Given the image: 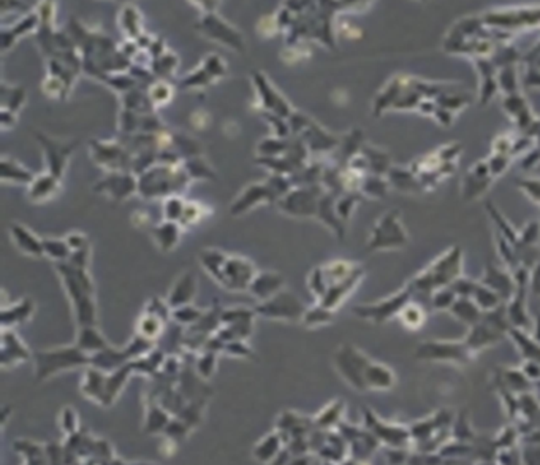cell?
I'll return each instance as SVG.
<instances>
[{
	"label": "cell",
	"mask_w": 540,
	"mask_h": 465,
	"mask_svg": "<svg viewBox=\"0 0 540 465\" xmlns=\"http://www.w3.org/2000/svg\"><path fill=\"white\" fill-rule=\"evenodd\" d=\"M214 354L212 353H208L204 357H202L200 361H198V373H200L202 377L208 378L212 375V370H214Z\"/></svg>",
	"instance_id": "cell-26"
},
{
	"label": "cell",
	"mask_w": 540,
	"mask_h": 465,
	"mask_svg": "<svg viewBox=\"0 0 540 465\" xmlns=\"http://www.w3.org/2000/svg\"><path fill=\"white\" fill-rule=\"evenodd\" d=\"M197 291V283L194 275L186 273L184 277L176 281V285L173 286L172 292L168 295V305L172 308H180L187 305L189 302L194 297V294Z\"/></svg>",
	"instance_id": "cell-12"
},
{
	"label": "cell",
	"mask_w": 540,
	"mask_h": 465,
	"mask_svg": "<svg viewBox=\"0 0 540 465\" xmlns=\"http://www.w3.org/2000/svg\"><path fill=\"white\" fill-rule=\"evenodd\" d=\"M184 208H186V203H184L181 197L172 195L163 203V216L167 218V221H181Z\"/></svg>",
	"instance_id": "cell-20"
},
{
	"label": "cell",
	"mask_w": 540,
	"mask_h": 465,
	"mask_svg": "<svg viewBox=\"0 0 540 465\" xmlns=\"http://www.w3.org/2000/svg\"><path fill=\"white\" fill-rule=\"evenodd\" d=\"M287 465H309V462L306 459H303V457H300V459H296V461H290Z\"/></svg>",
	"instance_id": "cell-28"
},
{
	"label": "cell",
	"mask_w": 540,
	"mask_h": 465,
	"mask_svg": "<svg viewBox=\"0 0 540 465\" xmlns=\"http://www.w3.org/2000/svg\"><path fill=\"white\" fill-rule=\"evenodd\" d=\"M202 216V207L195 205V203H186V208H184V213L181 218V223H195L200 220Z\"/></svg>",
	"instance_id": "cell-27"
},
{
	"label": "cell",
	"mask_w": 540,
	"mask_h": 465,
	"mask_svg": "<svg viewBox=\"0 0 540 465\" xmlns=\"http://www.w3.org/2000/svg\"><path fill=\"white\" fill-rule=\"evenodd\" d=\"M255 275H257V272H255L254 265L247 259L227 256L225 262L214 275V278L227 289L244 291V289H249V286H251Z\"/></svg>",
	"instance_id": "cell-4"
},
{
	"label": "cell",
	"mask_w": 540,
	"mask_h": 465,
	"mask_svg": "<svg viewBox=\"0 0 540 465\" xmlns=\"http://www.w3.org/2000/svg\"><path fill=\"white\" fill-rule=\"evenodd\" d=\"M105 389H106V375L100 369L92 367L86 372L84 379L81 383V391L84 396L90 400H95L103 405L105 400Z\"/></svg>",
	"instance_id": "cell-9"
},
{
	"label": "cell",
	"mask_w": 540,
	"mask_h": 465,
	"mask_svg": "<svg viewBox=\"0 0 540 465\" xmlns=\"http://www.w3.org/2000/svg\"><path fill=\"white\" fill-rule=\"evenodd\" d=\"M263 318L268 320H281V321H298L303 320L306 308L301 304V300L292 292H278L273 297L265 302H260V305L255 308Z\"/></svg>",
	"instance_id": "cell-3"
},
{
	"label": "cell",
	"mask_w": 540,
	"mask_h": 465,
	"mask_svg": "<svg viewBox=\"0 0 540 465\" xmlns=\"http://www.w3.org/2000/svg\"><path fill=\"white\" fill-rule=\"evenodd\" d=\"M4 312L5 313H11V318L4 321V324L6 326V324H9V322L16 324V322H23L26 320H29V316L33 312V307H32V304H31L29 300H23V302H19L18 305H15V308H11V312H10V310H4Z\"/></svg>",
	"instance_id": "cell-22"
},
{
	"label": "cell",
	"mask_w": 540,
	"mask_h": 465,
	"mask_svg": "<svg viewBox=\"0 0 540 465\" xmlns=\"http://www.w3.org/2000/svg\"><path fill=\"white\" fill-rule=\"evenodd\" d=\"M10 230H11V238L15 240L19 250H23L31 256L45 255L43 240H40V238L35 237L33 232H31L29 229L24 228V225H19V224H13Z\"/></svg>",
	"instance_id": "cell-10"
},
{
	"label": "cell",
	"mask_w": 540,
	"mask_h": 465,
	"mask_svg": "<svg viewBox=\"0 0 540 465\" xmlns=\"http://www.w3.org/2000/svg\"><path fill=\"white\" fill-rule=\"evenodd\" d=\"M137 330H138V335L146 338V340H151L155 337H159L162 334L163 330V320L159 318V316H155L152 313L146 312L141 318L138 320V326H137Z\"/></svg>",
	"instance_id": "cell-17"
},
{
	"label": "cell",
	"mask_w": 540,
	"mask_h": 465,
	"mask_svg": "<svg viewBox=\"0 0 540 465\" xmlns=\"http://www.w3.org/2000/svg\"><path fill=\"white\" fill-rule=\"evenodd\" d=\"M282 285V277L278 273H257L255 278L252 280L251 286V292L257 297L259 300L265 302L269 297H273L274 294L279 292Z\"/></svg>",
	"instance_id": "cell-8"
},
{
	"label": "cell",
	"mask_w": 540,
	"mask_h": 465,
	"mask_svg": "<svg viewBox=\"0 0 540 465\" xmlns=\"http://www.w3.org/2000/svg\"><path fill=\"white\" fill-rule=\"evenodd\" d=\"M335 407V404H331L325 408V410H322L321 417H318L316 419V426L318 427H323V429H328L330 426L335 424V422H338V417L341 414V408H333Z\"/></svg>",
	"instance_id": "cell-24"
},
{
	"label": "cell",
	"mask_w": 540,
	"mask_h": 465,
	"mask_svg": "<svg viewBox=\"0 0 540 465\" xmlns=\"http://www.w3.org/2000/svg\"><path fill=\"white\" fill-rule=\"evenodd\" d=\"M75 344L90 357L110 347L108 342L105 340V337L94 326H83Z\"/></svg>",
	"instance_id": "cell-11"
},
{
	"label": "cell",
	"mask_w": 540,
	"mask_h": 465,
	"mask_svg": "<svg viewBox=\"0 0 540 465\" xmlns=\"http://www.w3.org/2000/svg\"><path fill=\"white\" fill-rule=\"evenodd\" d=\"M330 320H331L330 310L322 305H318L317 308H312V310H306V313H304L303 316V322L309 327L321 326V324L328 322Z\"/></svg>",
	"instance_id": "cell-21"
},
{
	"label": "cell",
	"mask_w": 540,
	"mask_h": 465,
	"mask_svg": "<svg viewBox=\"0 0 540 465\" xmlns=\"http://www.w3.org/2000/svg\"><path fill=\"white\" fill-rule=\"evenodd\" d=\"M154 237L160 248L168 251L173 248L177 240H180V228H177L173 221H167L160 224L159 228H155Z\"/></svg>",
	"instance_id": "cell-16"
},
{
	"label": "cell",
	"mask_w": 540,
	"mask_h": 465,
	"mask_svg": "<svg viewBox=\"0 0 540 465\" xmlns=\"http://www.w3.org/2000/svg\"><path fill=\"white\" fill-rule=\"evenodd\" d=\"M31 357V353L23 344V342L13 334V332H4L2 338V365L9 367V365H15L16 362H23L26 359Z\"/></svg>",
	"instance_id": "cell-7"
},
{
	"label": "cell",
	"mask_w": 540,
	"mask_h": 465,
	"mask_svg": "<svg viewBox=\"0 0 540 465\" xmlns=\"http://www.w3.org/2000/svg\"><path fill=\"white\" fill-rule=\"evenodd\" d=\"M59 191V180L56 175H41L38 178H33L29 186V197L33 202H45L51 199Z\"/></svg>",
	"instance_id": "cell-13"
},
{
	"label": "cell",
	"mask_w": 540,
	"mask_h": 465,
	"mask_svg": "<svg viewBox=\"0 0 540 465\" xmlns=\"http://www.w3.org/2000/svg\"><path fill=\"white\" fill-rule=\"evenodd\" d=\"M35 359V375L38 382H43L49 377L58 375L62 370H70L81 365L90 364V356L84 353L80 348L73 347H61L37 351L33 354Z\"/></svg>",
	"instance_id": "cell-2"
},
{
	"label": "cell",
	"mask_w": 540,
	"mask_h": 465,
	"mask_svg": "<svg viewBox=\"0 0 540 465\" xmlns=\"http://www.w3.org/2000/svg\"><path fill=\"white\" fill-rule=\"evenodd\" d=\"M195 310L197 308H189L187 305H184V307H180V308H176V312H175V318L177 320V321H180V322H184V324H187V322H198V320H200L202 318V313L200 312H195Z\"/></svg>",
	"instance_id": "cell-25"
},
{
	"label": "cell",
	"mask_w": 540,
	"mask_h": 465,
	"mask_svg": "<svg viewBox=\"0 0 540 465\" xmlns=\"http://www.w3.org/2000/svg\"><path fill=\"white\" fill-rule=\"evenodd\" d=\"M137 465H151V464H146V462H141V464H137Z\"/></svg>",
	"instance_id": "cell-29"
},
{
	"label": "cell",
	"mask_w": 540,
	"mask_h": 465,
	"mask_svg": "<svg viewBox=\"0 0 540 465\" xmlns=\"http://www.w3.org/2000/svg\"><path fill=\"white\" fill-rule=\"evenodd\" d=\"M273 197H278V194L273 191L271 186H260V185L249 186L243 194H239L237 202L232 205V213L234 215L244 213V211H247L252 207V203L255 205L257 202L269 200V199H273Z\"/></svg>",
	"instance_id": "cell-6"
},
{
	"label": "cell",
	"mask_w": 540,
	"mask_h": 465,
	"mask_svg": "<svg viewBox=\"0 0 540 465\" xmlns=\"http://www.w3.org/2000/svg\"><path fill=\"white\" fill-rule=\"evenodd\" d=\"M61 427L67 435L72 436L78 429V417L72 408H63L61 413Z\"/></svg>",
	"instance_id": "cell-23"
},
{
	"label": "cell",
	"mask_w": 540,
	"mask_h": 465,
	"mask_svg": "<svg viewBox=\"0 0 540 465\" xmlns=\"http://www.w3.org/2000/svg\"><path fill=\"white\" fill-rule=\"evenodd\" d=\"M63 275L66 287L70 299L73 302L75 313L80 326H94L95 324V304H94V287L89 280V275L84 267L78 265H59Z\"/></svg>",
	"instance_id": "cell-1"
},
{
	"label": "cell",
	"mask_w": 540,
	"mask_h": 465,
	"mask_svg": "<svg viewBox=\"0 0 540 465\" xmlns=\"http://www.w3.org/2000/svg\"><path fill=\"white\" fill-rule=\"evenodd\" d=\"M43 251L45 255L58 260H66L72 256V248L67 240H59V238H45Z\"/></svg>",
	"instance_id": "cell-18"
},
{
	"label": "cell",
	"mask_w": 540,
	"mask_h": 465,
	"mask_svg": "<svg viewBox=\"0 0 540 465\" xmlns=\"http://www.w3.org/2000/svg\"><path fill=\"white\" fill-rule=\"evenodd\" d=\"M335 364L347 383H351L357 389H365V373L369 362L363 359L358 351L352 349L351 347L341 348L335 356Z\"/></svg>",
	"instance_id": "cell-5"
},
{
	"label": "cell",
	"mask_w": 540,
	"mask_h": 465,
	"mask_svg": "<svg viewBox=\"0 0 540 465\" xmlns=\"http://www.w3.org/2000/svg\"><path fill=\"white\" fill-rule=\"evenodd\" d=\"M100 186L103 191H108L113 197H129L130 193L135 191V180L129 175H113V177L106 178L103 183L100 181Z\"/></svg>",
	"instance_id": "cell-15"
},
{
	"label": "cell",
	"mask_w": 540,
	"mask_h": 465,
	"mask_svg": "<svg viewBox=\"0 0 540 465\" xmlns=\"http://www.w3.org/2000/svg\"><path fill=\"white\" fill-rule=\"evenodd\" d=\"M281 453V434L265 435L257 445L254 446L252 456L260 464H271Z\"/></svg>",
	"instance_id": "cell-14"
},
{
	"label": "cell",
	"mask_w": 540,
	"mask_h": 465,
	"mask_svg": "<svg viewBox=\"0 0 540 465\" xmlns=\"http://www.w3.org/2000/svg\"><path fill=\"white\" fill-rule=\"evenodd\" d=\"M170 424V418L168 414L162 410V408H157L154 407L152 410H149V413L146 414V431L147 432H165V429L168 427Z\"/></svg>",
	"instance_id": "cell-19"
}]
</instances>
